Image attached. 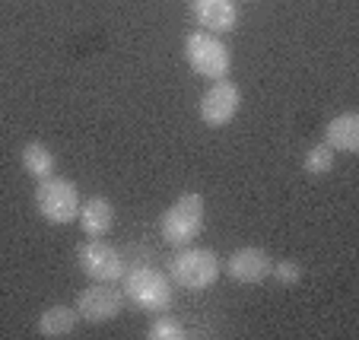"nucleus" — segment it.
<instances>
[{"label":"nucleus","mask_w":359,"mask_h":340,"mask_svg":"<svg viewBox=\"0 0 359 340\" xmlns=\"http://www.w3.org/2000/svg\"><path fill=\"white\" fill-rule=\"evenodd\" d=\"M124 299L143 312H165L172 306V280H165L156 267H130L124 271Z\"/></svg>","instance_id":"nucleus-1"},{"label":"nucleus","mask_w":359,"mask_h":340,"mask_svg":"<svg viewBox=\"0 0 359 340\" xmlns=\"http://www.w3.org/2000/svg\"><path fill=\"white\" fill-rule=\"evenodd\" d=\"M35 210L55 226H70L80 219V191L67 178H41L35 188Z\"/></svg>","instance_id":"nucleus-2"},{"label":"nucleus","mask_w":359,"mask_h":340,"mask_svg":"<svg viewBox=\"0 0 359 340\" xmlns=\"http://www.w3.org/2000/svg\"><path fill=\"white\" fill-rule=\"evenodd\" d=\"M203 213H207V207H203L201 194H182V198L163 213V219H159V232H163V238L169 242V245L184 248L201 236Z\"/></svg>","instance_id":"nucleus-3"},{"label":"nucleus","mask_w":359,"mask_h":340,"mask_svg":"<svg viewBox=\"0 0 359 340\" xmlns=\"http://www.w3.org/2000/svg\"><path fill=\"white\" fill-rule=\"evenodd\" d=\"M219 277V258L210 248H182L169 264V280L178 283L182 290H207Z\"/></svg>","instance_id":"nucleus-4"},{"label":"nucleus","mask_w":359,"mask_h":340,"mask_svg":"<svg viewBox=\"0 0 359 340\" xmlns=\"http://www.w3.org/2000/svg\"><path fill=\"white\" fill-rule=\"evenodd\" d=\"M184 57H188L191 70L207 76V80H223L232 67L229 48L213 32H203V29H197V32H191L184 39Z\"/></svg>","instance_id":"nucleus-5"},{"label":"nucleus","mask_w":359,"mask_h":340,"mask_svg":"<svg viewBox=\"0 0 359 340\" xmlns=\"http://www.w3.org/2000/svg\"><path fill=\"white\" fill-rule=\"evenodd\" d=\"M76 261H80V271L95 283H115L128 271L124 254L115 245H109L105 238H89L86 245H80L76 248Z\"/></svg>","instance_id":"nucleus-6"},{"label":"nucleus","mask_w":359,"mask_h":340,"mask_svg":"<svg viewBox=\"0 0 359 340\" xmlns=\"http://www.w3.org/2000/svg\"><path fill=\"white\" fill-rule=\"evenodd\" d=\"M76 315L89 325H105V321L118 318L124 308V293L115 290L111 283H93L76 296Z\"/></svg>","instance_id":"nucleus-7"},{"label":"nucleus","mask_w":359,"mask_h":340,"mask_svg":"<svg viewBox=\"0 0 359 340\" xmlns=\"http://www.w3.org/2000/svg\"><path fill=\"white\" fill-rule=\"evenodd\" d=\"M242 109V89L232 80H217L201 99V121L207 128H226Z\"/></svg>","instance_id":"nucleus-8"},{"label":"nucleus","mask_w":359,"mask_h":340,"mask_svg":"<svg viewBox=\"0 0 359 340\" xmlns=\"http://www.w3.org/2000/svg\"><path fill=\"white\" fill-rule=\"evenodd\" d=\"M271 254L264 248H255V245H245V248H236L226 261V273H229L236 283H261V280L271 277Z\"/></svg>","instance_id":"nucleus-9"},{"label":"nucleus","mask_w":359,"mask_h":340,"mask_svg":"<svg viewBox=\"0 0 359 340\" xmlns=\"http://www.w3.org/2000/svg\"><path fill=\"white\" fill-rule=\"evenodd\" d=\"M194 20L203 26V32H232L238 22L236 0H194Z\"/></svg>","instance_id":"nucleus-10"},{"label":"nucleus","mask_w":359,"mask_h":340,"mask_svg":"<svg viewBox=\"0 0 359 340\" xmlns=\"http://www.w3.org/2000/svg\"><path fill=\"white\" fill-rule=\"evenodd\" d=\"M325 143L334 153H356L359 150V115L344 111L325 128Z\"/></svg>","instance_id":"nucleus-11"},{"label":"nucleus","mask_w":359,"mask_h":340,"mask_svg":"<svg viewBox=\"0 0 359 340\" xmlns=\"http://www.w3.org/2000/svg\"><path fill=\"white\" fill-rule=\"evenodd\" d=\"M115 223V210H111V200L105 198H89L86 204H80V226L89 238H102Z\"/></svg>","instance_id":"nucleus-12"},{"label":"nucleus","mask_w":359,"mask_h":340,"mask_svg":"<svg viewBox=\"0 0 359 340\" xmlns=\"http://www.w3.org/2000/svg\"><path fill=\"white\" fill-rule=\"evenodd\" d=\"M76 321H80V315H76V308L70 306H51L41 312L39 318V334L41 337H70L76 327Z\"/></svg>","instance_id":"nucleus-13"},{"label":"nucleus","mask_w":359,"mask_h":340,"mask_svg":"<svg viewBox=\"0 0 359 340\" xmlns=\"http://www.w3.org/2000/svg\"><path fill=\"white\" fill-rule=\"evenodd\" d=\"M20 163H22V169H26L32 178H39V182H41V178H51V175H55V169H57L55 153L48 150L45 143H39V140H32V143H26V147H22Z\"/></svg>","instance_id":"nucleus-14"},{"label":"nucleus","mask_w":359,"mask_h":340,"mask_svg":"<svg viewBox=\"0 0 359 340\" xmlns=\"http://www.w3.org/2000/svg\"><path fill=\"white\" fill-rule=\"evenodd\" d=\"M184 334H188V331H184V325L175 318V315L159 312V318L149 325L147 337H149V340H182Z\"/></svg>","instance_id":"nucleus-15"},{"label":"nucleus","mask_w":359,"mask_h":340,"mask_svg":"<svg viewBox=\"0 0 359 340\" xmlns=\"http://www.w3.org/2000/svg\"><path fill=\"white\" fill-rule=\"evenodd\" d=\"M302 169L309 172V175H327V172L334 169V150L327 147V143L312 147V150L305 153V159H302Z\"/></svg>","instance_id":"nucleus-16"},{"label":"nucleus","mask_w":359,"mask_h":340,"mask_svg":"<svg viewBox=\"0 0 359 340\" xmlns=\"http://www.w3.org/2000/svg\"><path fill=\"white\" fill-rule=\"evenodd\" d=\"M271 273L280 280L283 286H296L299 280H302V267L296 264V261H280V264L271 267Z\"/></svg>","instance_id":"nucleus-17"}]
</instances>
